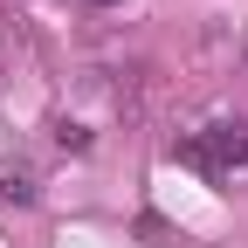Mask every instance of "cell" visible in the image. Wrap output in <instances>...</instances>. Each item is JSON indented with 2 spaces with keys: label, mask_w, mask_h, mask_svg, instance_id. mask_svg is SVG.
<instances>
[{
  "label": "cell",
  "mask_w": 248,
  "mask_h": 248,
  "mask_svg": "<svg viewBox=\"0 0 248 248\" xmlns=\"http://www.w3.org/2000/svg\"><path fill=\"white\" fill-rule=\"evenodd\" d=\"M179 159L207 179H234L248 166V117H207L200 131L179 138Z\"/></svg>",
  "instance_id": "6da1fadb"
}]
</instances>
